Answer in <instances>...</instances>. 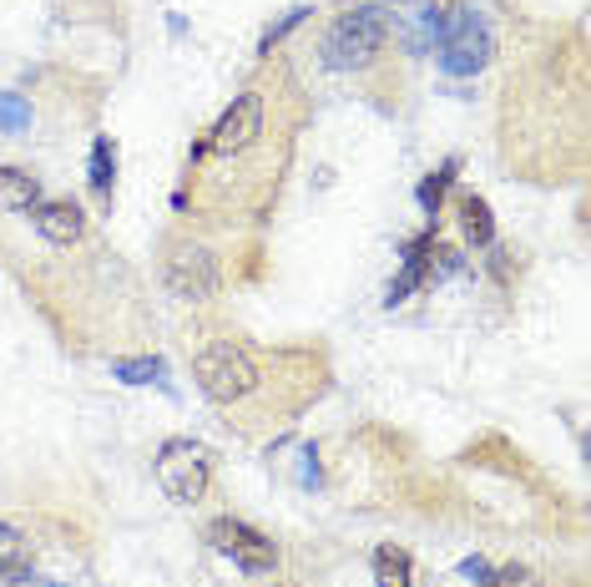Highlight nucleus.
I'll use <instances>...</instances> for the list:
<instances>
[{
	"mask_svg": "<svg viewBox=\"0 0 591 587\" xmlns=\"http://www.w3.org/2000/svg\"><path fill=\"white\" fill-rule=\"evenodd\" d=\"M112 375L122 385H162L167 381V365L162 360H112Z\"/></svg>",
	"mask_w": 591,
	"mask_h": 587,
	"instance_id": "nucleus-15",
	"label": "nucleus"
},
{
	"mask_svg": "<svg viewBox=\"0 0 591 587\" xmlns=\"http://www.w3.org/2000/svg\"><path fill=\"white\" fill-rule=\"evenodd\" d=\"M0 128H6V132H26V128H31V107H26L21 97L0 92Z\"/></svg>",
	"mask_w": 591,
	"mask_h": 587,
	"instance_id": "nucleus-17",
	"label": "nucleus"
},
{
	"mask_svg": "<svg viewBox=\"0 0 591 587\" xmlns=\"http://www.w3.org/2000/svg\"><path fill=\"white\" fill-rule=\"evenodd\" d=\"M35 203H41V178L26 173V168H0V208L26 213Z\"/></svg>",
	"mask_w": 591,
	"mask_h": 587,
	"instance_id": "nucleus-10",
	"label": "nucleus"
},
{
	"mask_svg": "<svg viewBox=\"0 0 591 587\" xmlns=\"http://www.w3.org/2000/svg\"><path fill=\"white\" fill-rule=\"evenodd\" d=\"M375 587H415V557L395 542L375 547Z\"/></svg>",
	"mask_w": 591,
	"mask_h": 587,
	"instance_id": "nucleus-11",
	"label": "nucleus"
},
{
	"mask_svg": "<svg viewBox=\"0 0 591 587\" xmlns=\"http://www.w3.org/2000/svg\"><path fill=\"white\" fill-rule=\"evenodd\" d=\"M152 472H157V486L172 502L193 507V502L207 496V486H213V451L193 436H172V441H162Z\"/></svg>",
	"mask_w": 591,
	"mask_h": 587,
	"instance_id": "nucleus-3",
	"label": "nucleus"
},
{
	"mask_svg": "<svg viewBox=\"0 0 591 587\" xmlns=\"http://www.w3.org/2000/svg\"><path fill=\"white\" fill-rule=\"evenodd\" d=\"M217 259L207 254L203 243H177L162 264V284H167L172 300H187V304H203L217 294Z\"/></svg>",
	"mask_w": 591,
	"mask_h": 587,
	"instance_id": "nucleus-5",
	"label": "nucleus"
},
{
	"mask_svg": "<svg viewBox=\"0 0 591 587\" xmlns=\"http://www.w3.org/2000/svg\"><path fill=\"white\" fill-rule=\"evenodd\" d=\"M207 542H213L223 557H233V567H243L248 577H268L273 567H278L273 537H263L258 527H248V522H238V517H217L213 527H207Z\"/></svg>",
	"mask_w": 591,
	"mask_h": 587,
	"instance_id": "nucleus-6",
	"label": "nucleus"
},
{
	"mask_svg": "<svg viewBox=\"0 0 591 587\" xmlns=\"http://www.w3.org/2000/svg\"><path fill=\"white\" fill-rule=\"evenodd\" d=\"M435 51H440L445 77H480V71L490 67L496 41H490L480 11H470V6H450V11H440V47Z\"/></svg>",
	"mask_w": 591,
	"mask_h": 587,
	"instance_id": "nucleus-4",
	"label": "nucleus"
},
{
	"mask_svg": "<svg viewBox=\"0 0 591 587\" xmlns=\"http://www.w3.org/2000/svg\"><path fill=\"white\" fill-rule=\"evenodd\" d=\"M0 577H6V583H26V577H31V547H26V537L16 527H6V522H0Z\"/></svg>",
	"mask_w": 591,
	"mask_h": 587,
	"instance_id": "nucleus-12",
	"label": "nucleus"
},
{
	"mask_svg": "<svg viewBox=\"0 0 591 587\" xmlns=\"http://www.w3.org/2000/svg\"><path fill=\"white\" fill-rule=\"evenodd\" d=\"M460 573H466V577H470V583H476V587H480V583H486V577H490V563H486V557H470V563H466V567H460Z\"/></svg>",
	"mask_w": 591,
	"mask_h": 587,
	"instance_id": "nucleus-20",
	"label": "nucleus"
},
{
	"mask_svg": "<svg viewBox=\"0 0 591 587\" xmlns=\"http://www.w3.org/2000/svg\"><path fill=\"white\" fill-rule=\"evenodd\" d=\"M258 138H263V97L243 92V97H233L227 112L213 122L207 152H213V158H238V152H248Z\"/></svg>",
	"mask_w": 591,
	"mask_h": 587,
	"instance_id": "nucleus-7",
	"label": "nucleus"
},
{
	"mask_svg": "<svg viewBox=\"0 0 591 587\" xmlns=\"http://www.w3.org/2000/svg\"><path fill=\"white\" fill-rule=\"evenodd\" d=\"M86 178H91V193L106 203V198H112V183H116V148H112V138H96V142H91Z\"/></svg>",
	"mask_w": 591,
	"mask_h": 587,
	"instance_id": "nucleus-14",
	"label": "nucleus"
},
{
	"mask_svg": "<svg viewBox=\"0 0 591 587\" xmlns=\"http://www.w3.org/2000/svg\"><path fill=\"white\" fill-rule=\"evenodd\" d=\"M480 587H541V577H536L531 567H516L511 563V567H500V573H490Z\"/></svg>",
	"mask_w": 591,
	"mask_h": 587,
	"instance_id": "nucleus-19",
	"label": "nucleus"
},
{
	"mask_svg": "<svg viewBox=\"0 0 591 587\" xmlns=\"http://www.w3.org/2000/svg\"><path fill=\"white\" fill-rule=\"evenodd\" d=\"M430 243H435L430 233H425V239H409V243H405V269H399V279L389 284V294H385L389 310H395V304H405L420 284H430V279H425V249H430Z\"/></svg>",
	"mask_w": 591,
	"mask_h": 587,
	"instance_id": "nucleus-9",
	"label": "nucleus"
},
{
	"mask_svg": "<svg viewBox=\"0 0 591 587\" xmlns=\"http://www.w3.org/2000/svg\"><path fill=\"white\" fill-rule=\"evenodd\" d=\"M298 21H308V6H294V11H288V16H284V21H273V26H268V31H263V41H258V51H263V57H268V51H273V47H278V41H284V36H288V31H294V26H298Z\"/></svg>",
	"mask_w": 591,
	"mask_h": 587,
	"instance_id": "nucleus-18",
	"label": "nucleus"
},
{
	"mask_svg": "<svg viewBox=\"0 0 591 587\" xmlns=\"http://www.w3.org/2000/svg\"><path fill=\"white\" fill-rule=\"evenodd\" d=\"M389 41V6H354V11H344L339 21L324 31V47H318V57H324V67L329 71H364L369 61L385 51Z\"/></svg>",
	"mask_w": 591,
	"mask_h": 587,
	"instance_id": "nucleus-1",
	"label": "nucleus"
},
{
	"mask_svg": "<svg viewBox=\"0 0 591 587\" xmlns=\"http://www.w3.org/2000/svg\"><path fill=\"white\" fill-rule=\"evenodd\" d=\"M455 173H460V162L450 158V162H440V173H430L420 183V208H425V213H440V198H445V188L455 183Z\"/></svg>",
	"mask_w": 591,
	"mask_h": 587,
	"instance_id": "nucleus-16",
	"label": "nucleus"
},
{
	"mask_svg": "<svg viewBox=\"0 0 591 587\" xmlns=\"http://www.w3.org/2000/svg\"><path fill=\"white\" fill-rule=\"evenodd\" d=\"M31 223H35V233H41L45 243H57V249H71V243H81V233H86V213H81L71 198H41V203L31 208Z\"/></svg>",
	"mask_w": 591,
	"mask_h": 587,
	"instance_id": "nucleus-8",
	"label": "nucleus"
},
{
	"mask_svg": "<svg viewBox=\"0 0 591 587\" xmlns=\"http://www.w3.org/2000/svg\"><path fill=\"white\" fill-rule=\"evenodd\" d=\"M460 229H466V239L476 243V249H490V243H496V219H490L486 198L470 193L466 203H460Z\"/></svg>",
	"mask_w": 591,
	"mask_h": 587,
	"instance_id": "nucleus-13",
	"label": "nucleus"
},
{
	"mask_svg": "<svg viewBox=\"0 0 591 587\" xmlns=\"http://www.w3.org/2000/svg\"><path fill=\"white\" fill-rule=\"evenodd\" d=\"M193 375H197V391L217 405H238L263 385L258 360H253L243 345H233V340H213V345L197 350Z\"/></svg>",
	"mask_w": 591,
	"mask_h": 587,
	"instance_id": "nucleus-2",
	"label": "nucleus"
}]
</instances>
